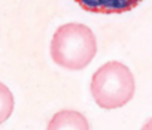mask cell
Instances as JSON below:
<instances>
[{
	"instance_id": "6da1fadb",
	"label": "cell",
	"mask_w": 152,
	"mask_h": 130,
	"mask_svg": "<svg viewBox=\"0 0 152 130\" xmlns=\"http://www.w3.org/2000/svg\"><path fill=\"white\" fill-rule=\"evenodd\" d=\"M97 40L93 30L79 23H69L57 29L51 40V57L60 68L81 71L93 61Z\"/></svg>"
},
{
	"instance_id": "7a4b0ae2",
	"label": "cell",
	"mask_w": 152,
	"mask_h": 130,
	"mask_svg": "<svg viewBox=\"0 0 152 130\" xmlns=\"http://www.w3.org/2000/svg\"><path fill=\"white\" fill-rule=\"evenodd\" d=\"M134 76L125 64L107 61L91 79V94L96 103L104 109H116L127 105L134 96Z\"/></svg>"
},
{
	"instance_id": "3957f363",
	"label": "cell",
	"mask_w": 152,
	"mask_h": 130,
	"mask_svg": "<svg viewBox=\"0 0 152 130\" xmlns=\"http://www.w3.org/2000/svg\"><path fill=\"white\" fill-rule=\"evenodd\" d=\"M82 9L94 14H124L137 8L142 0H75Z\"/></svg>"
},
{
	"instance_id": "277c9868",
	"label": "cell",
	"mask_w": 152,
	"mask_h": 130,
	"mask_svg": "<svg viewBox=\"0 0 152 130\" xmlns=\"http://www.w3.org/2000/svg\"><path fill=\"white\" fill-rule=\"evenodd\" d=\"M46 130H90V126L81 112L64 109L51 118Z\"/></svg>"
},
{
	"instance_id": "5b68a950",
	"label": "cell",
	"mask_w": 152,
	"mask_h": 130,
	"mask_svg": "<svg viewBox=\"0 0 152 130\" xmlns=\"http://www.w3.org/2000/svg\"><path fill=\"white\" fill-rule=\"evenodd\" d=\"M14 111V96L11 90L0 82V124H3Z\"/></svg>"
},
{
	"instance_id": "8992f818",
	"label": "cell",
	"mask_w": 152,
	"mask_h": 130,
	"mask_svg": "<svg viewBox=\"0 0 152 130\" xmlns=\"http://www.w3.org/2000/svg\"><path fill=\"white\" fill-rule=\"evenodd\" d=\"M142 130H152V118H149V120L145 123V126L142 127Z\"/></svg>"
}]
</instances>
